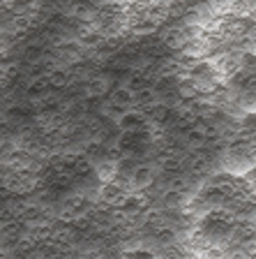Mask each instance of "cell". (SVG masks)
<instances>
[{
	"label": "cell",
	"instance_id": "1",
	"mask_svg": "<svg viewBox=\"0 0 256 259\" xmlns=\"http://www.w3.org/2000/svg\"><path fill=\"white\" fill-rule=\"evenodd\" d=\"M0 183L12 194H30L39 188L42 178H39L37 169H5Z\"/></svg>",
	"mask_w": 256,
	"mask_h": 259
},
{
	"label": "cell",
	"instance_id": "2",
	"mask_svg": "<svg viewBox=\"0 0 256 259\" xmlns=\"http://www.w3.org/2000/svg\"><path fill=\"white\" fill-rule=\"evenodd\" d=\"M129 192H132V190H129V185L125 183V181H118V178L104 181V183H99V188H97V204L107 206V208H120V204L127 199Z\"/></svg>",
	"mask_w": 256,
	"mask_h": 259
},
{
	"label": "cell",
	"instance_id": "3",
	"mask_svg": "<svg viewBox=\"0 0 256 259\" xmlns=\"http://www.w3.org/2000/svg\"><path fill=\"white\" fill-rule=\"evenodd\" d=\"M113 123H116L118 132H139V130L150 127V120H148V116H145V111H141V109H136V107L123 111Z\"/></svg>",
	"mask_w": 256,
	"mask_h": 259
},
{
	"label": "cell",
	"instance_id": "4",
	"mask_svg": "<svg viewBox=\"0 0 256 259\" xmlns=\"http://www.w3.org/2000/svg\"><path fill=\"white\" fill-rule=\"evenodd\" d=\"M155 183H157V169L152 164H136L127 181L132 192H145V190H150Z\"/></svg>",
	"mask_w": 256,
	"mask_h": 259
},
{
	"label": "cell",
	"instance_id": "5",
	"mask_svg": "<svg viewBox=\"0 0 256 259\" xmlns=\"http://www.w3.org/2000/svg\"><path fill=\"white\" fill-rule=\"evenodd\" d=\"M109 104L116 109L118 113L127 111V109H134L136 107V93L132 88H127L125 83H118L109 91Z\"/></svg>",
	"mask_w": 256,
	"mask_h": 259
},
{
	"label": "cell",
	"instance_id": "6",
	"mask_svg": "<svg viewBox=\"0 0 256 259\" xmlns=\"http://www.w3.org/2000/svg\"><path fill=\"white\" fill-rule=\"evenodd\" d=\"M189 201L192 199L185 192V188H164V192L160 194V208H164V210H180Z\"/></svg>",
	"mask_w": 256,
	"mask_h": 259
},
{
	"label": "cell",
	"instance_id": "7",
	"mask_svg": "<svg viewBox=\"0 0 256 259\" xmlns=\"http://www.w3.org/2000/svg\"><path fill=\"white\" fill-rule=\"evenodd\" d=\"M109 91H111V83H109V79L104 74H95L90 79H85L83 83L85 97H104L109 95Z\"/></svg>",
	"mask_w": 256,
	"mask_h": 259
},
{
	"label": "cell",
	"instance_id": "8",
	"mask_svg": "<svg viewBox=\"0 0 256 259\" xmlns=\"http://www.w3.org/2000/svg\"><path fill=\"white\" fill-rule=\"evenodd\" d=\"M120 259H160V254H155L148 248H127L120 254Z\"/></svg>",
	"mask_w": 256,
	"mask_h": 259
},
{
	"label": "cell",
	"instance_id": "9",
	"mask_svg": "<svg viewBox=\"0 0 256 259\" xmlns=\"http://www.w3.org/2000/svg\"><path fill=\"white\" fill-rule=\"evenodd\" d=\"M240 178H242V183H245L247 188L251 190V192H256V164H254V167L247 169V171L242 174Z\"/></svg>",
	"mask_w": 256,
	"mask_h": 259
},
{
	"label": "cell",
	"instance_id": "10",
	"mask_svg": "<svg viewBox=\"0 0 256 259\" xmlns=\"http://www.w3.org/2000/svg\"><path fill=\"white\" fill-rule=\"evenodd\" d=\"M12 81V70H10V65L5 63H0V88H5L7 83Z\"/></svg>",
	"mask_w": 256,
	"mask_h": 259
},
{
	"label": "cell",
	"instance_id": "11",
	"mask_svg": "<svg viewBox=\"0 0 256 259\" xmlns=\"http://www.w3.org/2000/svg\"><path fill=\"white\" fill-rule=\"evenodd\" d=\"M187 259H201V257H198V254H194V257H187Z\"/></svg>",
	"mask_w": 256,
	"mask_h": 259
}]
</instances>
